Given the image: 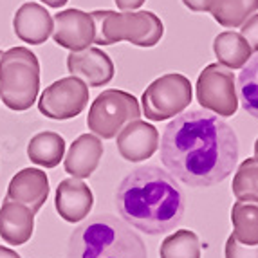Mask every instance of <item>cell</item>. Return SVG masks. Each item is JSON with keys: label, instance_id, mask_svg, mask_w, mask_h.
<instances>
[{"label": "cell", "instance_id": "obj_1", "mask_svg": "<svg viewBox=\"0 0 258 258\" xmlns=\"http://www.w3.org/2000/svg\"><path fill=\"white\" fill-rule=\"evenodd\" d=\"M159 147L168 173L191 188H208L228 179L240 154L233 126L204 108L173 117Z\"/></svg>", "mask_w": 258, "mask_h": 258}, {"label": "cell", "instance_id": "obj_2", "mask_svg": "<svg viewBox=\"0 0 258 258\" xmlns=\"http://www.w3.org/2000/svg\"><path fill=\"white\" fill-rule=\"evenodd\" d=\"M116 208L126 224L147 235L175 229L186 210V197L175 177L159 166H139L121 181Z\"/></svg>", "mask_w": 258, "mask_h": 258}, {"label": "cell", "instance_id": "obj_3", "mask_svg": "<svg viewBox=\"0 0 258 258\" xmlns=\"http://www.w3.org/2000/svg\"><path fill=\"white\" fill-rule=\"evenodd\" d=\"M67 258H148V251L126 222L112 215H98L73 231Z\"/></svg>", "mask_w": 258, "mask_h": 258}, {"label": "cell", "instance_id": "obj_4", "mask_svg": "<svg viewBox=\"0 0 258 258\" xmlns=\"http://www.w3.org/2000/svg\"><path fill=\"white\" fill-rule=\"evenodd\" d=\"M94 43L112 45L117 42H128L138 47H154L164 35L161 18L152 11H94Z\"/></svg>", "mask_w": 258, "mask_h": 258}, {"label": "cell", "instance_id": "obj_5", "mask_svg": "<svg viewBox=\"0 0 258 258\" xmlns=\"http://www.w3.org/2000/svg\"><path fill=\"white\" fill-rule=\"evenodd\" d=\"M40 91V61L27 47H11L0 58V99L15 112L29 110Z\"/></svg>", "mask_w": 258, "mask_h": 258}, {"label": "cell", "instance_id": "obj_6", "mask_svg": "<svg viewBox=\"0 0 258 258\" xmlns=\"http://www.w3.org/2000/svg\"><path fill=\"white\" fill-rule=\"evenodd\" d=\"M139 116H141L139 101L130 92L107 89L92 101L87 116V126L98 138L112 139L130 121L139 119Z\"/></svg>", "mask_w": 258, "mask_h": 258}, {"label": "cell", "instance_id": "obj_7", "mask_svg": "<svg viewBox=\"0 0 258 258\" xmlns=\"http://www.w3.org/2000/svg\"><path fill=\"white\" fill-rule=\"evenodd\" d=\"M191 98L194 89L184 74H163L143 92V114L150 121H166L182 114L191 103Z\"/></svg>", "mask_w": 258, "mask_h": 258}, {"label": "cell", "instance_id": "obj_8", "mask_svg": "<svg viewBox=\"0 0 258 258\" xmlns=\"http://www.w3.org/2000/svg\"><path fill=\"white\" fill-rule=\"evenodd\" d=\"M195 92L201 107L220 117H231L238 110L235 74L220 63H210L201 71Z\"/></svg>", "mask_w": 258, "mask_h": 258}, {"label": "cell", "instance_id": "obj_9", "mask_svg": "<svg viewBox=\"0 0 258 258\" xmlns=\"http://www.w3.org/2000/svg\"><path fill=\"white\" fill-rule=\"evenodd\" d=\"M89 105V85L76 76L56 80L38 99V110L49 119H73Z\"/></svg>", "mask_w": 258, "mask_h": 258}, {"label": "cell", "instance_id": "obj_10", "mask_svg": "<svg viewBox=\"0 0 258 258\" xmlns=\"http://www.w3.org/2000/svg\"><path fill=\"white\" fill-rule=\"evenodd\" d=\"M54 27H52V40L60 47L69 49V51H83L94 43L96 29L94 20L91 13H85L82 9H63L56 13Z\"/></svg>", "mask_w": 258, "mask_h": 258}, {"label": "cell", "instance_id": "obj_11", "mask_svg": "<svg viewBox=\"0 0 258 258\" xmlns=\"http://www.w3.org/2000/svg\"><path fill=\"white\" fill-rule=\"evenodd\" d=\"M116 138L117 152L128 163L150 159L159 148V130L143 119L130 121Z\"/></svg>", "mask_w": 258, "mask_h": 258}, {"label": "cell", "instance_id": "obj_12", "mask_svg": "<svg viewBox=\"0 0 258 258\" xmlns=\"http://www.w3.org/2000/svg\"><path fill=\"white\" fill-rule=\"evenodd\" d=\"M67 69L71 76H76L89 87H103L114 78V61L105 51L98 47H87L83 51H71L67 56Z\"/></svg>", "mask_w": 258, "mask_h": 258}, {"label": "cell", "instance_id": "obj_13", "mask_svg": "<svg viewBox=\"0 0 258 258\" xmlns=\"http://www.w3.org/2000/svg\"><path fill=\"white\" fill-rule=\"evenodd\" d=\"M6 197L13 203L27 206L36 215L49 197L47 173L38 168H24L9 181Z\"/></svg>", "mask_w": 258, "mask_h": 258}, {"label": "cell", "instance_id": "obj_14", "mask_svg": "<svg viewBox=\"0 0 258 258\" xmlns=\"http://www.w3.org/2000/svg\"><path fill=\"white\" fill-rule=\"evenodd\" d=\"M54 204L58 215L65 222H82L94 206V195L82 179L69 177L56 188Z\"/></svg>", "mask_w": 258, "mask_h": 258}, {"label": "cell", "instance_id": "obj_15", "mask_svg": "<svg viewBox=\"0 0 258 258\" xmlns=\"http://www.w3.org/2000/svg\"><path fill=\"white\" fill-rule=\"evenodd\" d=\"M54 22L47 9L36 2H26L17 9L13 17L15 35L24 43L42 45L52 35Z\"/></svg>", "mask_w": 258, "mask_h": 258}, {"label": "cell", "instance_id": "obj_16", "mask_svg": "<svg viewBox=\"0 0 258 258\" xmlns=\"http://www.w3.org/2000/svg\"><path fill=\"white\" fill-rule=\"evenodd\" d=\"M103 157V143L94 134H82L67 150L63 168L74 179H89L98 170Z\"/></svg>", "mask_w": 258, "mask_h": 258}, {"label": "cell", "instance_id": "obj_17", "mask_svg": "<svg viewBox=\"0 0 258 258\" xmlns=\"http://www.w3.org/2000/svg\"><path fill=\"white\" fill-rule=\"evenodd\" d=\"M35 231V213L24 204L4 199L0 208V237L8 245H24Z\"/></svg>", "mask_w": 258, "mask_h": 258}, {"label": "cell", "instance_id": "obj_18", "mask_svg": "<svg viewBox=\"0 0 258 258\" xmlns=\"http://www.w3.org/2000/svg\"><path fill=\"white\" fill-rule=\"evenodd\" d=\"M213 52L217 56V63L228 67V69H242L249 58L253 56L249 43L240 33L235 31H224L213 40Z\"/></svg>", "mask_w": 258, "mask_h": 258}, {"label": "cell", "instance_id": "obj_19", "mask_svg": "<svg viewBox=\"0 0 258 258\" xmlns=\"http://www.w3.org/2000/svg\"><path fill=\"white\" fill-rule=\"evenodd\" d=\"M31 163L43 168H56L65 157V139L56 132H38L27 143Z\"/></svg>", "mask_w": 258, "mask_h": 258}, {"label": "cell", "instance_id": "obj_20", "mask_svg": "<svg viewBox=\"0 0 258 258\" xmlns=\"http://www.w3.org/2000/svg\"><path fill=\"white\" fill-rule=\"evenodd\" d=\"M231 222L235 237L245 245L258 244V199H237L231 208Z\"/></svg>", "mask_w": 258, "mask_h": 258}, {"label": "cell", "instance_id": "obj_21", "mask_svg": "<svg viewBox=\"0 0 258 258\" xmlns=\"http://www.w3.org/2000/svg\"><path fill=\"white\" fill-rule=\"evenodd\" d=\"M254 13H258V0H219L211 11L215 22L226 29H237Z\"/></svg>", "mask_w": 258, "mask_h": 258}, {"label": "cell", "instance_id": "obj_22", "mask_svg": "<svg viewBox=\"0 0 258 258\" xmlns=\"http://www.w3.org/2000/svg\"><path fill=\"white\" fill-rule=\"evenodd\" d=\"M237 89L238 101L244 110L258 119V52L251 56L249 61L240 69Z\"/></svg>", "mask_w": 258, "mask_h": 258}, {"label": "cell", "instance_id": "obj_23", "mask_svg": "<svg viewBox=\"0 0 258 258\" xmlns=\"http://www.w3.org/2000/svg\"><path fill=\"white\" fill-rule=\"evenodd\" d=\"M161 258H201V240L194 231L179 229L168 235L159 247Z\"/></svg>", "mask_w": 258, "mask_h": 258}, {"label": "cell", "instance_id": "obj_24", "mask_svg": "<svg viewBox=\"0 0 258 258\" xmlns=\"http://www.w3.org/2000/svg\"><path fill=\"white\" fill-rule=\"evenodd\" d=\"M231 191L237 199L256 197L258 199V155L240 163L233 177Z\"/></svg>", "mask_w": 258, "mask_h": 258}, {"label": "cell", "instance_id": "obj_25", "mask_svg": "<svg viewBox=\"0 0 258 258\" xmlns=\"http://www.w3.org/2000/svg\"><path fill=\"white\" fill-rule=\"evenodd\" d=\"M224 256L226 258H258V244L245 245L237 240L235 235H229L224 247Z\"/></svg>", "mask_w": 258, "mask_h": 258}, {"label": "cell", "instance_id": "obj_26", "mask_svg": "<svg viewBox=\"0 0 258 258\" xmlns=\"http://www.w3.org/2000/svg\"><path fill=\"white\" fill-rule=\"evenodd\" d=\"M240 35L247 40L251 51L256 54L258 52V13L249 17L247 20L240 26Z\"/></svg>", "mask_w": 258, "mask_h": 258}, {"label": "cell", "instance_id": "obj_27", "mask_svg": "<svg viewBox=\"0 0 258 258\" xmlns=\"http://www.w3.org/2000/svg\"><path fill=\"white\" fill-rule=\"evenodd\" d=\"M182 4L195 13H211L217 8L219 0H182Z\"/></svg>", "mask_w": 258, "mask_h": 258}, {"label": "cell", "instance_id": "obj_28", "mask_svg": "<svg viewBox=\"0 0 258 258\" xmlns=\"http://www.w3.org/2000/svg\"><path fill=\"white\" fill-rule=\"evenodd\" d=\"M116 6L121 9V11H134V9L141 8L147 0H114Z\"/></svg>", "mask_w": 258, "mask_h": 258}, {"label": "cell", "instance_id": "obj_29", "mask_svg": "<svg viewBox=\"0 0 258 258\" xmlns=\"http://www.w3.org/2000/svg\"><path fill=\"white\" fill-rule=\"evenodd\" d=\"M0 258H22V256L15 249H11V247L0 245Z\"/></svg>", "mask_w": 258, "mask_h": 258}, {"label": "cell", "instance_id": "obj_30", "mask_svg": "<svg viewBox=\"0 0 258 258\" xmlns=\"http://www.w3.org/2000/svg\"><path fill=\"white\" fill-rule=\"evenodd\" d=\"M40 2H43L45 6H49V8H54V9H60L63 8L69 0H40Z\"/></svg>", "mask_w": 258, "mask_h": 258}, {"label": "cell", "instance_id": "obj_31", "mask_svg": "<svg viewBox=\"0 0 258 258\" xmlns=\"http://www.w3.org/2000/svg\"><path fill=\"white\" fill-rule=\"evenodd\" d=\"M254 155H258V139L254 141Z\"/></svg>", "mask_w": 258, "mask_h": 258}, {"label": "cell", "instance_id": "obj_32", "mask_svg": "<svg viewBox=\"0 0 258 258\" xmlns=\"http://www.w3.org/2000/svg\"><path fill=\"white\" fill-rule=\"evenodd\" d=\"M2 54H4V52H2V51H0V58H2Z\"/></svg>", "mask_w": 258, "mask_h": 258}]
</instances>
